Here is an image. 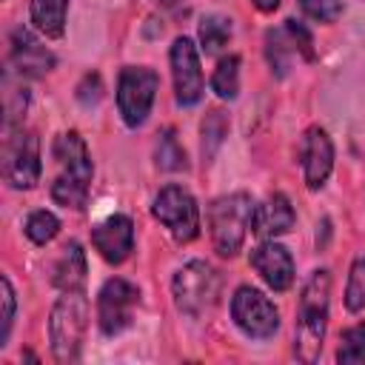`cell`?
Listing matches in <instances>:
<instances>
[{"instance_id":"6da1fadb","label":"cell","mask_w":365,"mask_h":365,"mask_svg":"<svg viewBox=\"0 0 365 365\" xmlns=\"http://www.w3.org/2000/svg\"><path fill=\"white\" fill-rule=\"evenodd\" d=\"M328 302H331V274L325 268L311 271L297 311L294 354L302 362H317L322 354V339L328 328Z\"/></svg>"},{"instance_id":"7a4b0ae2","label":"cell","mask_w":365,"mask_h":365,"mask_svg":"<svg viewBox=\"0 0 365 365\" xmlns=\"http://www.w3.org/2000/svg\"><path fill=\"white\" fill-rule=\"evenodd\" d=\"M86 328H88V299L83 288L63 291V297L54 302L51 317H48L51 354L57 362H74L80 356Z\"/></svg>"},{"instance_id":"3957f363","label":"cell","mask_w":365,"mask_h":365,"mask_svg":"<svg viewBox=\"0 0 365 365\" xmlns=\"http://www.w3.org/2000/svg\"><path fill=\"white\" fill-rule=\"evenodd\" d=\"M254 208L257 205L245 191H237V194H228V197H220L211 202L208 225H211L214 251L220 257H234L242 248L245 234L254 222Z\"/></svg>"},{"instance_id":"277c9868","label":"cell","mask_w":365,"mask_h":365,"mask_svg":"<svg viewBox=\"0 0 365 365\" xmlns=\"http://www.w3.org/2000/svg\"><path fill=\"white\" fill-rule=\"evenodd\" d=\"M171 294H174V305L182 314L197 317V314L208 311L217 302V297H220V277H217V271L208 262L191 259V262H185L174 274Z\"/></svg>"},{"instance_id":"5b68a950","label":"cell","mask_w":365,"mask_h":365,"mask_svg":"<svg viewBox=\"0 0 365 365\" xmlns=\"http://www.w3.org/2000/svg\"><path fill=\"white\" fill-rule=\"evenodd\" d=\"M157 88H160V77H157V71H151L145 66H125L120 71V80H117V108H120L125 125L137 128V125L145 123V117L151 114Z\"/></svg>"},{"instance_id":"8992f818","label":"cell","mask_w":365,"mask_h":365,"mask_svg":"<svg viewBox=\"0 0 365 365\" xmlns=\"http://www.w3.org/2000/svg\"><path fill=\"white\" fill-rule=\"evenodd\" d=\"M151 214L171 231L177 242H191L200 234V208L197 200L182 185H165L154 197Z\"/></svg>"},{"instance_id":"52a82bcc","label":"cell","mask_w":365,"mask_h":365,"mask_svg":"<svg viewBox=\"0 0 365 365\" xmlns=\"http://www.w3.org/2000/svg\"><path fill=\"white\" fill-rule=\"evenodd\" d=\"M231 317L240 325V331L251 339H268L279 328V311L277 305L251 285H240L231 299Z\"/></svg>"},{"instance_id":"ba28073f","label":"cell","mask_w":365,"mask_h":365,"mask_svg":"<svg viewBox=\"0 0 365 365\" xmlns=\"http://www.w3.org/2000/svg\"><path fill=\"white\" fill-rule=\"evenodd\" d=\"M40 143L31 131H14L6 137L3 148V177L11 188H34L40 180Z\"/></svg>"},{"instance_id":"9c48e42d","label":"cell","mask_w":365,"mask_h":365,"mask_svg":"<svg viewBox=\"0 0 365 365\" xmlns=\"http://www.w3.org/2000/svg\"><path fill=\"white\" fill-rule=\"evenodd\" d=\"M297 54H302L305 60H314V40L305 23L288 17L282 29H271L265 34V57H268L271 71L277 77H285Z\"/></svg>"},{"instance_id":"30bf717a","label":"cell","mask_w":365,"mask_h":365,"mask_svg":"<svg viewBox=\"0 0 365 365\" xmlns=\"http://www.w3.org/2000/svg\"><path fill=\"white\" fill-rule=\"evenodd\" d=\"M140 302V291L137 285H131L123 277H111L103 282L100 294H97V319H100V331L106 336H114L120 331H125L131 325V314L134 305Z\"/></svg>"},{"instance_id":"8fae6325","label":"cell","mask_w":365,"mask_h":365,"mask_svg":"<svg viewBox=\"0 0 365 365\" xmlns=\"http://www.w3.org/2000/svg\"><path fill=\"white\" fill-rule=\"evenodd\" d=\"M171 74H174V97L180 106H194L202 97V68L197 46L188 37H177L171 46Z\"/></svg>"},{"instance_id":"7c38bea8","label":"cell","mask_w":365,"mask_h":365,"mask_svg":"<svg viewBox=\"0 0 365 365\" xmlns=\"http://www.w3.org/2000/svg\"><path fill=\"white\" fill-rule=\"evenodd\" d=\"M91 245L111 265H120L134 251V222L125 214H111L91 228Z\"/></svg>"},{"instance_id":"4fadbf2b","label":"cell","mask_w":365,"mask_h":365,"mask_svg":"<svg viewBox=\"0 0 365 365\" xmlns=\"http://www.w3.org/2000/svg\"><path fill=\"white\" fill-rule=\"evenodd\" d=\"M9 66L20 77H43L54 68V54L40 46V40L29 29H14L11 48H9Z\"/></svg>"},{"instance_id":"5bb4252c","label":"cell","mask_w":365,"mask_h":365,"mask_svg":"<svg viewBox=\"0 0 365 365\" xmlns=\"http://www.w3.org/2000/svg\"><path fill=\"white\" fill-rule=\"evenodd\" d=\"M334 168V143L325 128L311 125L302 137V174L308 188H322Z\"/></svg>"},{"instance_id":"9a60e30c","label":"cell","mask_w":365,"mask_h":365,"mask_svg":"<svg viewBox=\"0 0 365 365\" xmlns=\"http://www.w3.org/2000/svg\"><path fill=\"white\" fill-rule=\"evenodd\" d=\"M251 265L274 291H288L294 282V259L288 248L274 240H265L251 251Z\"/></svg>"},{"instance_id":"2e32d148","label":"cell","mask_w":365,"mask_h":365,"mask_svg":"<svg viewBox=\"0 0 365 365\" xmlns=\"http://www.w3.org/2000/svg\"><path fill=\"white\" fill-rule=\"evenodd\" d=\"M51 154H54V160L60 165V174L57 177H66V180H74V182H86V185L91 182V177H94L91 154H88L86 140L77 131H63L54 140Z\"/></svg>"},{"instance_id":"e0dca14e","label":"cell","mask_w":365,"mask_h":365,"mask_svg":"<svg viewBox=\"0 0 365 365\" xmlns=\"http://www.w3.org/2000/svg\"><path fill=\"white\" fill-rule=\"evenodd\" d=\"M297 222V214H294V205L285 194H271L262 205L254 208V222H251V231L262 240H274L285 231H291Z\"/></svg>"},{"instance_id":"ac0fdd59","label":"cell","mask_w":365,"mask_h":365,"mask_svg":"<svg viewBox=\"0 0 365 365\" xmlns=\"http://www.w3.org/2000/svg\"><path fill=\"white\" fill-rule=\"evenodd\" d=\"M51 282L60 288V291H74V288H83L86 282V251L80 242H68L63 248V257L57 259L54 265V277Z\"/></svg>"},{"instance_id":"d6986e66","label":"cell","mask_w":365,"mask_h":365,"mask_svg":"<svg viewBox=\"0 0 365 365\" xmlns=\"http://www.w3.org/2000/svg\"><path fill=\"white\" fill-rule=\"evenodd\" d=\"M68 0H31V23L46 37H63Z\"/></svg>"},{"instance_id":"ffe728a7","label":"cell","mask_w":365,"mask_h":365,"mask_svg":"<svg viewBox=\"0 0 365 365\" xmlns=\"http://www.w3.org/2000/svg\"><path fill=\"white\" fill-rule=\"evenodd\" d=\"M211 88L222 100H234L240 94V57L237 54H228L217 63L214 77H211Z\"/></svg>"},{"instance_id":"44dd1931","label":"cell","mask_w":365,"mask_h":365,"mask_svg":"<svg viewBox=\"0 0 365 365\" xmlns=\"http://www.w3.org/2000/svg\"><path fill=\"white\" fill-rule=\"evenodd\" d=\"M154 160L163 171H185L188 168V160H185V151L182 145L177 143L174 137V128H163L160 140H157V148H154Z\"/></svg>"},{"instance_id":"7402d4cb","label":"cell","mask_w":365,"mask_h":365,"mask_svg":"<svg viewBox=\"0 0 365 365\" xmlns=\"http://www.w3.org/2000/svg\"><path fill=\"white\" fill-rule=\"evenodd\" d=\"M231 37V20L222 17V14H205L200 20V43H202V51L205 54H214L220 51Z\"/></svg>"},{"instance_id":"603a6c76","label":"cell","mask_w":365,"mask_h":365,"mask_svg":"<svg viewBox=\"0 0 365 365\" xmlns=\"http://www.w3.org/2000/svg\"><path fill=\"white\" fill-rule=\"evenodd\" d=\"M225 134H228V117H225V111L211 108L205 114V120H202V157L205 160H211L217 154V148L222 145Z\"/></svg>"},{"instance_id":"cb8c5ba5","label":"cell","mask_w":365,"mask_h":365,"mask_svg":"<svg viewBox=\"0 0 365 365\" xmlns=\"http://www.w3.org/2000/svg\"><path fill=\"white\" fill-rule=\"evenodd\" d=\"M51 200L57 205H66V208L80 211L88 202V185L86 182L66 180V177H54V182H51Z\"/></svg>"},{"instance_id":"d4e9b609","label":"cell","mask_w":365,"mask_h":365,"mask_svg":"<svg viewBox=\"0 0 365 365\" xmlns=\"http://www.w3.org/2000/svg\"><path fill=\"white\" fill-rule=\"evenodd\" d=\"M336 359L342 365H362L365 362V325H351L342 331Z\"/></svg>"},{"instance_id":"484cf974","label":"cell","mask_w":365,"mask_h":365,"mask_svg":"<svg viewBox=\"0 0 365 365\" xmlns=\"http://www.w3.org/2000/svg\"><path fill=\"white\" fill-rule=\"evenodd\" d=\"M57 231H60V220H57L51 211H46V208L31 211L29 220H26V237H29L34 245L51 242V240L57 237Z\"/></svg>"},{"instance_id":"4316f807","label":"cell","mask_w":365,"mask_h":365,"mask_svg":"<svg viewBox=\"0 0 365 365\" xmlns=\"http://www.w3.org/2000/svg\"><path fill=\"white\" fill-rule=\"evenodd\" d=\"M345 308L351 314L365 308V257H356L348 274V285H345Z\"/></svg>"},{"instance_id":"83f0119b","label":"cell","mask_w":365,"mask_h":365,"mask_svg":"<svg viewBox=\"0 0 365 365\" xmlns=\"http://www.w3.org/2000/svg\"><path fill=\"white\" fill-rule=\"evenodd\" d=\"M299 9L317 23H334L342 14V0H299Z\"/></svg>"},{"instance_id":"f1b7e54d","label":"cell","mask_w":365,"mask_h":365,"mask_svg":"<svg viewBox=\"0 0 365 365\" xmlns=\"http://www.w3.org/2000/svg\"><path fill=\"white\" fill-rule=\"evenodd\" d=\"M0 291H3V328H0V345H6L11 322H14V288L9 282V277H0Z\"/></svg>"},{"instance_id":"f546056e","label":"cell","mask_w":365,"mask_h":365,"mask_svg":"<svg viewBox=\"0 0 365 365\" xmlns=\"http://www.w3.org/2000/svg\"><path fill=\"white\" fill-rule=\"evenodd\" d=\"M100 94H103L100 77H97V74H86L83 83L77 86V100H80L83 106H94V103L100 100Z\"/></svg>"},{"instance_id":"4dcf8cb0","label":"cell","mask_w":365,"mask_h":365,"mask_svg":"<svg viewBox=\"0 0 365 365\" xmlns=\"http://www.w3.org/2000/svg\"><path fill=\"white\" fill-rule=\"evenodd\" d=\"M254 6L268 14V11H277V9H279V0H254Z\"/></svg>"},{"instance_id":"1f68e13d","label":"cell","mask_w":365,"mask_h":365,"mask_svg":"<svg viewBox=\"0 0 365 365\" xmlns=\"http://www.w3.org/2000/svg\"><path fill=\"white\" fill-rule=\"evenodd\" d=\"M177 3H180V0H160L163 9H171V6H177Z\"/></svg>"}]
</instances>
